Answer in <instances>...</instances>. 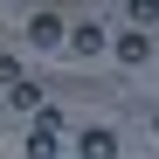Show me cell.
<instances>
[{
  "mask_svg": "<svg viewBox=\"0 0 159 159\" xmlns=\"http://www.w3.org/2000/svg\"><path fill=\"white\" fill-rule=\"evenodd\" d=\"M69 56H104V28L76 21V28H69Z\"/></svg>",
  "mask_w": 159,
  "mask_h": 159,
  "instance_id": "obj_6",
  "label": "cell"
},
{
  "mask_svg": "<svg viewBox=\"0 0 159 159\" xmlns=\"http://www.w3.org/2000/svg\"><path fill=\"white\" fill-rule=\"evenodd\" d=\"M152 139H159V111H152Z\"/></svg>",
  "mask_w": 159,
  "mask_h": 159,
  "instance_id": "obj_9",
  "label": "cell"
},
{
  "mask_svg": "<svg viewBox=\"0 0 159 159\" xmlns=\"http://www.w3.org/2000/svg\"><path fill=\"white\" fill-rule=\"evenodd\" d=\"M7 104H14L21 118H42V111H48V97H42V83H35V76H28V83H14V90H7Z\"/></svg>",
  "mask_w": 159,
  "mask_h": 159,
  "instance_id": "obj_4",
  "label": "cell"
},
{
  "mask_svg": "<svg viewBox=\"0 0 159 159\" xmlns=\"http://www.w3.org/2000/svg\"><path fill=\"white\" fill-rule=\"evenodd\" d=\"M111 56H118V62H145V56H152V35H139V28H125V35L111 42Z\"/></svg>",
  "mask_w": 159,
  "mask_h": 159,
  "instance_id": "obj_5",
  "label": "cell"
},
{
  "mask_svg": "<svg viewBox=\"0 0 159 159\" xmlns=\"http://www.w3.org/2000/svg\"><path fill=\"white\" fill-rule=\"evenodd\" d=\"M28 42H35V48H62V42H69L62 14H56V7H35V14H28Z\"/></svg>",
  "mask_w": 159,
  "mask_h": 159,
  "instance_id": "obj_2",
  "label": "cell"
},
{
  "mask_svg": "<svg viewBox=\"0 0 159 159\" xmlns=\"http://www.w3.org/2000/svg\"><path fill=\"white\" fill-rule=\"evenodd\" d=\"M76 159H118V131H104V125L76 131Z\"/></svg>",
  "mask_w": 159,
  "mask_h": 159,
  "instance_id": "obj_3",
  "label": "cell"
},
{
  "mask_svg": "<svg viewBox=\"0 0 159 159\" xmlns=\"http://www.w3.org/2000/svg\"><path fill=\"white\" fill-rule=\"evenodd\" d=\"M56 145H62V111L48 104L42 118H28V159H56Z\"/></svg>",
  "mask_w": 159,
  "mask_h": 159,
  "instance_id": "obj_1",
  "label": "cell"
},
{
  "mask_svg": "<svg viewBox=\"0 0 159 159\" xmlns=\"http://www.w3.org/2000/svg\"><path fill=\"white\" fill-rule=\"evenodd\" d=\"M0 83H7V90H14V83H28V69H21V56H0Z\"/></svg>",
  "mask_w": 159,
  "mask_h": 159,
  "instance_id": "obj_8",
  "label": "cell"
},
{
  "mask_svg": "<svg viewBox=\"0 0 159 159\" xmlns=\"http://www.w3.org/2000/svg\"><path fill=\"white\" fill-rule=\"evenodd\" d=\"M125 21H131V28H139V35H145V28H152V21H159V0H125Z\"/></svg>",
  "mask_w": 159,
  "mask_h": 159,
  "instance_id": "obj_7",
  "label": "cell"
}]
</instances>
